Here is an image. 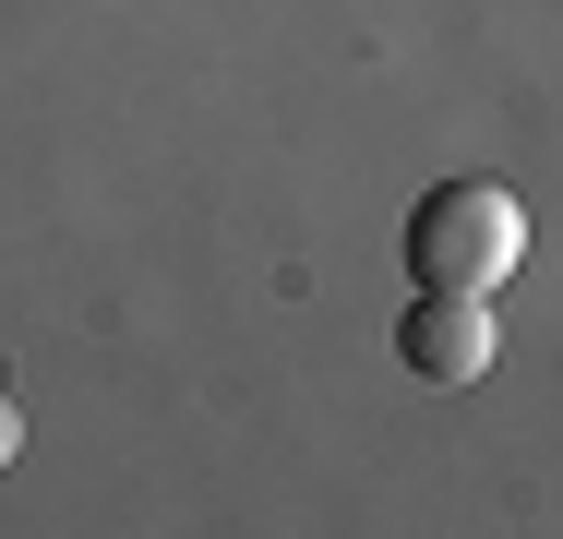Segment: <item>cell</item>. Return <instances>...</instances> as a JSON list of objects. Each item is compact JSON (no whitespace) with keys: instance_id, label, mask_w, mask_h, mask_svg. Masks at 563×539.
Segmentation results:
<instances>
[{"instance_id":"cell-1","label":"cell","mask_w":563,"mask_h":539,"mask_svg":"<svg viewBox=\"0 0 563 539\" xmlns=\"http://www.w3.org/2000/svg\"><path fill=\"white\" fill-rule=\"evenodd\" d=\"M516 252H528V205L504 180H444V193H420V216H408V276L420 288L492 300L516 276Z\"/></svg>"},{"instance_id":"cell-2","label":"cell","mask_w":563,"mask_h":539,"mask_svg":"<svg viewBox=\"0 0 563 539\" xmlns=\"http://www.w3.org/2000/svg\"><path fill=\"white\" fill-rule=\"evenodd\" d=\"M396 360H408L420 384H479V360H492V312H479L467 288H420L408 323H396Z\"/></svg>"},{"instance_id":"cell-3","label":"cell","mask_w":563,"mask_h":539,"mask_svg":"<svg viewBox=\"0 0 563 539\" xmlns=\"http://www.w3.org/2000/svg\"><path fill=\"white\" fill-rule=\"evenodd\" d=\"M12 443H24V420H12V396H0V468H12Z\"/></svg>"}]
</instances>
